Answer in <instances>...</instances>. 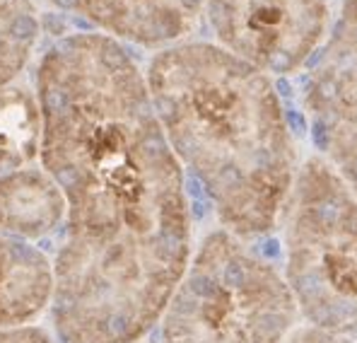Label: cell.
Returning <instances> with one entry per match:
<instances>
[{
    "label": "cell",
    "instance_id": "6da1fadb",
    "mask_svg": "<svg viewBox=\"0 0 357 343\" xmlns=\"http://www.w3.org/2000/svg\"><path fill=\"white\" fill-rule=\"evenodd\" d=\"M41 165L66 200L51 319L63 343H138L193 254L183 167L145 73L104 34H70L36 71Z\"/></svg>",
    "mask_w": 357,
    "mask_h": 343
},
{
    "label": "cell",
    "instance_id": "7a4b0ae2",
    "mask_svg": "<svg viewBox=\"0 0 357 343\" xmlns=\"http://www.w3.org/2000/svg\"><path fill=\"white\" fill-rule=\"evenodd\" d=\"M145 80L167 143L222 230L249 242L275 230L299 147L271 75L218 44L181 41L152 56Z\"/></svg>",
    "mask_w": 357,
    "mask_h": 343
},
{
    "label": "cell",
    "instance_id": "3957f363",
    "mask_svg": "<svg viewBox=\"0 0 357 343\" xmlns=\"http://www.w3.org/2000/svg\"><path fill=\"white\" fill-rule=\"evenodd\" d=\"M299 321L280 268L218 228L196 245L157 326L162 343H285Z\"/></svg>",
    "mask_w": 357,
    "mask_h": 343
},
{
    "label": "cell",
    "instance_id": "277c9868",
    "mask_svg": "<svg viewBox=\"0 0 357 343\" xmlns=\"http://www.w3.org/2000/svg\"><path fill=\"white\" fill-rule=\"evenodd\" d=\"M278 225L282 276L302 319L357 334V194L312 155L299 165Z\"/></svg>",
    "mask_w": 357,
    "mask_h": 343
},
{
    "label": "cell",
    "instance_id": "5b68a950",
    "mask_svg": "<svg viewBox=\"0 0 357 343\" xmlns=\"http://www.w3.org/2000/svg\"><path fill=\"white\" fill-rule=\"evenodd\" d=\"M218 46L266 75H295L328 34L326 0H206Z\"/></svg>",
    "mask_w": 357,
    "mask_h": 343
},
{
    "label": "cell",
    "instance_id": "8992f818",
    "mask_svg": "<svg viewBox=\"0 0 357 343\" xmlns=\"http://www.w3.org/2000/svg\"><path fill=\"white\" fill-rule=\"evenodd\" d=\"M302 109L319 157L357 194V0H343L302 82Z\"/></svg>",
    "mask_w": 357,
    "mask_h": 343
},
{
    "label": "cell",
    "instance_id": "52a82bcc",
    "mask_svg": "<svg viewBox=\"0 0 357 343\" xmlns=\"http://www.w3.org/2000/svg\"><path fill=\"white\" fill-rule=\"evenodd\" d=\"M54 8L82 17L109 39L169 49L196 29L206 0H49Z\"/></svg>",
    "mask_w": 357,
    "mask_h": 343
},
{
    "label": "cell",
    "instance_id": "ba28073f",
    "mask_svg": "<svg viewBox=\"0 0 357 343\" xmlns=\"http://www.w3.org/2000/svg\"><path fill=\"white\" fill-rule=\"evenodd\" d=\"M54 300V261L31 242L0 235V331L31 324Z\"/></svg>",
    "mask_w": 357,
    "mask_h": 343
},
{
    "label": "cell",
    "instance_id": "9c48e42d",
    "mask_svg": "<svg viewBox=\"0 0 357 343\" xmlns=\"http://www.w3.org/2000/svg\"><path fill=\"white\" fill-rule=\"evenodd\" d=\"M66 220V200L44 167L0 174V235L36 242L54 235Z\"/></svg>",
    "mask_w": 357,
    "mask_h": 343
},
{
    "label": "cell",
    "instance_id": "30bf717a",
    "mask_svg": "<svg viewBox=\"0 0 357 343\" xmlns=\"http://www.w3.org/2000/svg\"><path fill=\"white\" fill-rule=\"evenodd\" d=\"M41 114L27 87L0 89V174L29 167L39 157Z\"/></svg>",
    "mask_w": 357,
    "mask_h": 343
},
{
    "label": "cell",
    "instance_id": "8fae6325",
    "mask_svg": "<svg viewBox=\"0 0 357 343\" xmlns=\"http://www.w3.org/2000/svg\"><path fill=\"white\" fill-rule=\"evenodd\" d=\"M39 15L31 0H0V89L10 87L39 41Z\"/></svg>",
    "mask_w": 357,
    "mask_h": 343
},
{
    "label": "cell",
    "instance_id": "7c38bea8",
    "mask_svg": "<svg viewBox=\"0 0 357 343\" xmlns=\"http://www.w3.org/2000/svg\"><path fill=\"white\" fill-rule=\"evenodd\" d=\"M285 343H357V334H343V331H331L314 326L309 321H299Z\"/></svg>",
    "mask_w": 357,
    "mask_h": 343
},
{
    "label": "cell",
    "instance_id": "4fadbf2b",
    "mask_svg": "<svg viewBox=\"0 0 357 343\" xmlns=\"http://www.w3.org/2000/svg\"><path fill=\"white\" fill-rule=\"evenodd\" d=\"M0 343H56V339L41 326L24 324L0 331Z\"/></svg>",
    "mask_w": 357,
    "mask_h": 343
}]
</instances>
